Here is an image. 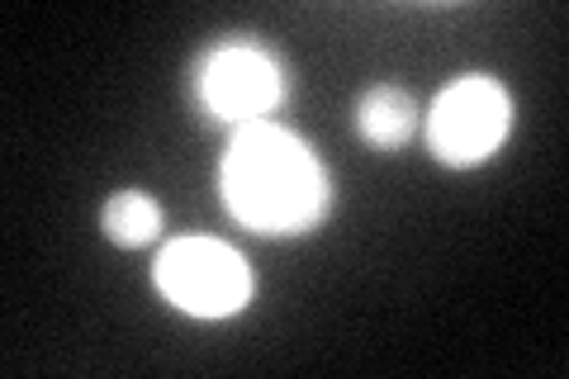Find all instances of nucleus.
I'll return each instance as SVG.
<instances>
[{"label": "nucleus", "instance_id": "f257e3e1", "mask_svg": "<svg viewBox=\"0 0 569 379\" xmlns=\"http://www.w3.org/2000/svg\"><path fill=\"white\" fill-rule=\"evenodd\" d=\"M223 200L257 232H305L328 213V176L295 133L261 119L228 142Z\"/></svg>", "mask_w": 569, "mask_h": 379}, {"label": "nucleus", "instance_id": "39448f33", "mask_svg": "<svg viewBox=\"0 0 569 379\" xmlns=\"http://www.w3.org/2000/svg\"><path fill=\"white\" fill-rule=\"evenodd\" d=\"M356 129L376 148H403L418 129V110L408 100V90L399 86H370L361 100H356Z\"/></svg>", "mask_w": 569, "mask_h": 379}, {"label": "nucleus", "instance_id": "7ed1b4c3", "mask_svg": "<svg viewBox=\"0 0 569 379\" xmlns=\"http://www.w3.org/2000/svg\"><path fill=\"white\" fill-rule=\"evenodd\" d=\"M512 129V100L493 77H460L427 114V142L447 167H479Z\"/></svg>", "mask_w": 569, "mask_h": 379}, {"label": "nucleus", "instance_id": "20e7f679", "mask_svg": "<svg viewBox=\"0 0 569 379\" xmlns=\"http://www.w3.org/2000/svg\"><path fill=\"white\" fill-rule=\"evenodd\" d=\"M200 100L228 123H261L284 100V71L252 43H219L200 62Z\"/></svg>", "mask_w": 569, "mask_h": 379}, {"label": "nucleus", "instance_id": "f03ea898", "mask_svg": "<svg viewBox=\"0 0 569 379\" xmlns=\"http://www.w3.org/2000/svg\"><path fill=\"white\" fill-rule=\"evenodd\" d=\"M157 290L194 318H223L252 299V266L213 238H176L157 257Z\"/></svg>", "mask_w": 569, "mask_h": 379}, {"label": "nucleus", "instance_id": "423d86ee", "mask_svg": "<svg viewBox=\"0 0 569 379\" xmlns=\"http://www.w3.org/2000/svg\"><path fill=\"white\" fill-rule=\"evenodd\" d=\"M100 228H104V238L119 242V247H142V242L157 238V228H162V209H157V200L142 190H119L114 200L100 209Z\"/></svg>", "mask_w": 569, "mask_h": 379}]
</instances>
